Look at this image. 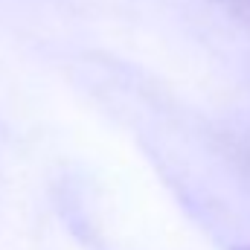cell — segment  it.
<instances>
[{"label":"cell","mask_w":250,"mask_h":250,"mask_svg":"<svg viewBox=\"0 0 250 250\" xmlns=\"http://www.w3.org/2000/svg\"><path fill=\"white\" fill-rule=\"evenodd\" d=\"M245 250H250V248H245Z\"/></svg>","instance_id":"cell-1"}]
</instances>
